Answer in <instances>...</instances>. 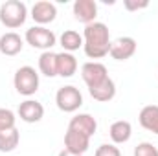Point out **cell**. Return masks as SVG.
<instances>
[{"instance_id": "6da1fadb", "label": "cell", "mask_w": 158, "mask_h": 156, "mask_svg": "<svg viewBox=\"0 0 158 156\" xmlns=\"http://www.w3.org/2000/svg\"><path fill=\"white\" fill-rule=\"evenodd\" d=\"M110 33L107 24L103 22H92L88 26H85L83 31V50L86 53V57L90 59H103L105 55H109L110 50Z\"/></svg>"}, {"instance_id": "7a4b0ae2", "label": "cell", "mask_w": 158, "mask_h": 156, "mask_svg": "<svg viewBox=\"0 0 158 156\" xmlns=\"http://www.w3.org/2000/svg\"><path fill=\"white\" fill-rule=\"evenodd\" d=\"M28 18V7L24 2L20 0H7L0 6V22L9 28V30H17L20 26H24Z\"/></svg>"}, {"instance_id": "3957f363", "label": "cell", "mask_w": 158, "mask_h": 156, "mask_svg": "<svg viewBox=\"0 0 158 156\" xmlns=\"http://www.w3.org/2000/svg\"><path fill=\"white\" fill-rule=\"evenodd\" d=\"M39 84H40L39 74H37V70L33 66H20L15 72L13 86L20 96H26V97L33 96L39 90Z\"/></svg>"}, {"instance_id": "277c9868", "label": "cell", "mask_w": 158, "mask_h": 156, "mask_svg": "<svg viewBox=\"0 0 158 156\" xmlns=\"http://www.w3.org/2000/svg\"><path fill=\"white\" fill-rule=\"evenodd\" d=\"M24 39L31 48H37V50H42V51H50L57 44L55 33L52 30L44 28V26H33V28L26 30Z\"/></svg>"}, {"instance_id": "5b68a950", "label": "cell", "mask_w": 158, "mask_h": 156, "mask_svg": "<svg viewBox=\"0 0 158 156\" xmlns=\"http://www.w3.org/2000/svg\"><path fill=\"white\" fill-rule=\"evenodd\" d=\"M55 103H57V109L63 112H76L83 105V94L79 92V88L72 84L63 86L55 94Z\"/></svg>"}, {"instance_id": "8992f818", "label": "cell", "mask_w": 158, "mask_h": 156, "mask_svg": "<svg viewBox=\"0 0 158 156\" xmlns=\"http://www.w3.org/2000/svg\"><path fill=\"white\" fill-rule=\"evenodd\" d=\"M81 77L88 88H94L109 77V72H107V66L103 63L90 61V63H85L81 66Z\"/></svg>"}, {"instance_id": "52a82bcc", "label": "cell", "mask_w": 158, "mask_h": 156, "mask_svg": "<svg viewBox=\"0 0 158 156\" xmlns=\"http://www.w3.org/2000/svg\"><path fill=\"white\" fill-rule=\"evenodd\" d=\"M136 40L132 37H118L116 40L110 42V50L109 55L114 61H127L136 53Z\"/></svg>"}, {"instance_id": "ba28073f", "label": "cell", "mask_w": 158, "mask_h": 156, "mask_svg": "<svg viewBox=\"0 0 158 156\" xmlns=\"http://www.w3.org/2000/svg\"><path fill=\"white\" fill-rule=\"evenodd\" d=\"M72 13H74V18L83 22V24H92L96 22V17H98V4L94 0H76L74 6H72Z\"/></svg>"}, {"instance_id": "9c48e42d", "label": "cell", "mask_w": 158, "mask_h": 156, "mask_svg": "<svg viewBox=\"0 0 158 156\" xmlns=\"http://www.w3.org/2000/svg\"><path fill=\"white\" fill-rule=\"evenodd\" d=\"M55 17H57V7H55L53 2L40 0V2H35L33 7H31V18H33L39 26H44V24L53 22Z\"/></svg>"}, {"instance_id": "30bf717a", "label": "cell", "mask_w": 158, "mask_h": 156, "mask_svg": "<svg viewBox=\"0 0 158 156\" xmlns=\"http://www.w3.org/2000/svg\"><path fill=\"white\" fill-rule=\"evenodd\" d=\"M19 117L24 123H39L44 117V107L37 99H26L19 105Z\"/></svg>"}, {"instance_id": "8fae6325", "label": "cell", "mask_w": 158, "mask_h": 156, "mask_svg": "<svg viewBox=\"0 0 158 156\" xmlns=\"http://www.w3.org/2000/svg\"><path fill=\"white\" fill-rule=\"evenodd\" d=\"M90 147V138L81 134V132H76V130H66L64 134V149L68 153H74V154H85Z\"/></svg>"}, {"instance_id": "7c38bea8", "label": "cell", "mask_w": 158, "mask_h": 156, "mask_svg": "<svg viewBox=\"0 0 158 156\" xmlns=\"http://www.w3.org/2000/svg\"><path fill=\"white\" fill-rule=\"evenodd\" d=\"M68 129L70 130H76V132H81L88 138H92L98 130V121L96 117L90 116V114H76V116L70 119L68 123Z\"/></svg>"}, {"instance_id": "4fadbf2b", "label": "cell", "mask_w": 158, "mask_h": 156, "mask_svg": "<svg viewBox=\"0 0 158 156\" xmlns=\"http://www.w3.org/2000/svg\"><path fill=\"white\" fill-rule=\"evenodd\" d=\"M24 48V40L19 33L15 31H7L0 37V51L7 57H13V55H19Z\"/></svg>"}, {"instance_id": "5bb4252c", "label": "cell", "mask_w": 158, "mask_h": 156, "mask_svg": "<svg viewBox=\"0 0 158 156\" xmlns=\"http://www.w3.org/2000/svg\"><path fill=\"white\" fill-rule=\"evenodd\" d=\"M109 136L112 140L114 145H119V143H127L132 136V125L127 121V119H118L110 125L109 129Z\"/></svg>"}, {"instance_id": "9a60e30c", "label": "cell", "mask_w": 158, "mask_h": 156, "mask_svg": "<svg viewBox=\"0 0 158 156\" xmlns=\"http://www.w3.org/2000/svg\"><path fill=\"white\" fill-rule=\"evenodd\" d=\"M88 92H90V96H92L96 101H99V103H109V101H112L114 96H116V83L110 77H107L101 84H98V86H94V88H88Z\"/></svg>"}, {"instance_id": "2e32d148", "label": "cell", "mask_w": 158, "mask_h": 156, "mask_svg": "<svg viewBox=\"0 0 158 156\" xmlns=\"http://www.w3.org/2000/svg\"><path fill=\"white\" fill-rule=\"evenodd\" d=\"M138 121H140V125L145 130H149V132H153V134L158 136V105H147V107H143L140 110Z\"/></svg>"}, {"instance_id": "e0dca14e", "label": "cell", "mask_w": 158, "mask_h": 156, "mask_svg": "<svg viewBox=\"0 0 158 156\" xmlns=\"http://www.w3.org/2000/svg\"><path fill=\"white\" fill-rule=\"evenodd\" d=\"M76 72H77V59L74 57V53H68V51L57 53V76L72 77Z\"/></svg>"}, {"instance_id": "ac0fdd59", "label": "cell", "mask_w": 158, "mask_h": 156, "mask_svg": "<svg viewBox=\"0 0 158 156\" xmlns=\"http://www.w3.org/2000/svg\"><path fill=\"white\" fill-rule=\"evenodd\" d=\"M39 72L46 77H55L57 76V53L42 51L39 57Z\"/></svg>"}, {"instance_id": "d6986e66", "label": "cell", "mask_w": 158, "mask_h": 156, "mask_svg": "<svg viewBox=\"0 0 158 156\" xmlns=\"http://www.w3.org/2000/svg\"><path fill=\"white\" fill-rule=\"evenodd\" d=\"M59 42H61L64 51L72 53V51H76L79 48H83V35L79 31H76V30H66L59 37Z\"/></svg>"}, {"instance_id": "ffe728a7", "label": "cell", "mask_w": 158, "mask_h": 156, "mask_svg": "<svg viewBox=\"0 0 158 156\" xmlns=\"http://www.w3.org/2000/svg\"><path fill=\"white\" fill-rule=\"evenodd\" d=\"M19 142H20V134L15 129H9V130H0V153H11L19 147Z\"/></svg>"}, {"instance_id": "44dd1931", "label": "cell", "mask_w": 158, "mask_h": 156, "mask_svg": "<svg viewBox=\"0 0 158 156\" xmlns=\"http://www.w3.org/2000/svg\"><path fill=\"white\" fill-rule=\"evenodd\" d=\"M15 123H17V117H15V112H13V110H9V109H0V130L15 129Z\"/></svg>"}, {"instance_id": "7402d4cb", "label": "cell", "mask_w": 158, "mask_h": 156, "mask_svg": "<svg viewBox=\"0 0 158 156\" xmlns=\"http://www.w3.org/2000/svg\"><path fill=\"white\" fill-rule=\"evenodd\" d=\"M134 156H158V149L149 142H142L134 147Z\"/></svg>"}, {"instance_id": "603a6c76", "label": "cell", "mask_w": 158, "mask_h": 156, "mask_svg": "<svg viewBox=\"0 0 158 156\" xmlns=\"http://www.w3.org/2000/svg\"><path fill=\"white\" fill-rule=\"evenodd\" d=\"M94 156H121V151L114 143H103L96 149V154Z\"/></svg>"}, {"instance_id": "cb8c5ba5", "label": "cell", "mask_w": 158, "mask_h": 156, "mask_svg": "<svg viewBox=\"0 0 158 156\" xmlns=\"http://www.w3.org/2000/svg\"><path fill=\"white\" fill-rule=\"evenodd\" d=\"M123 6H125L127 11H140V9L149 7V2L147 0H142V2H138V0H125Z\"/></svg>"}, {"instance_id": "d4e9b609", "label": "cell", "mask_w": 158, "mask_h": 156, "mask_svg": "<svg viewBox=\"0 0 158 156\" xmlns=\"http://www.w3.org/2000/svg\"><path fill=\"white\" fill-rule=\"evenodd\" d=\"M57 156H81V154H74V153H68L66 149H63V151H61Z\"/></svg>"}]
</instances>
